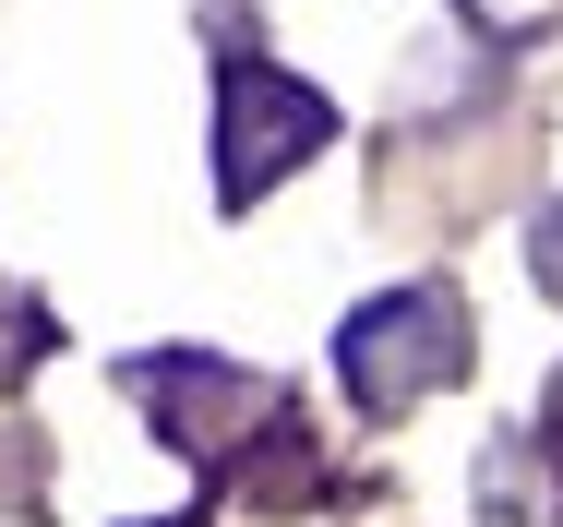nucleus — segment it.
I'll return each instance as SVG.
<instances>
[{
  "mask_svg": "<svg viewBox=\"0 0 563 527\" xmlns=\"http://www.w3.org/2000/svg\"><path fill=\"white\" fill-rule=\"evenodd\" d=\"M455 372H467V300L455 288H384V300H360L336 323V384L372 408V420H408L420 396H444Z\"/></svg>",
  "mask_w": 563,
  "mask_h": 527,
  "instance_id": "obj_1",
  "label": "nucleus"
},
{
  "mask_svg": "<svg viewBox=\"0 0 563 527\" xmlns=\"http://www.w3.org/2000/svg\"><path fill=\"white\" fill-rule=\"evenodd\" d=\"M324 132H336L324 85L276 61H217V205H264L300 156H324Z\"/></svg>",
  "mask_w": 563,
  "mask_h": 527,
  "instance_id": "obj_2",
  "label": "nucleus"
},
{
  "mask_svg": "<svg viewBox=\"0 0 563 527\" xmlns=\"http://www.w3.org/2000/svg\"><path fill=\"white\" fill-rule=\"evenodd\" d=\"M120 384H132V408L156 420V443H180L192 468H228L240 431L276 420V384L240 372V360H217V348H156V360H132Z\"/></svg>",
  "mask_w": 563,
  "mask_h": 527,
  "instance_id": "obj_3",
  "label": "nucleus"
},
{
  "mask_svg": "<svg viewBox=\"0 0 563 527\" xmlns=\"http://www.w3.org/2000/svg\"><path fill=\"white\" fill-rule=\"evenodd\" d=\"M479 527H563V468H552V443L504 431V443L479 455Z\"/></svg>",
  "mask_w": 563,
  "mask_h": 527,
  "instance_id": "obj_4",
  "label": "nucleus"
},
{
  "mask_svg": "<svg viewBox=\"0 0 563 527\" xmlns=\"http://www.w3.org/2000/svg\"><path fill=\"white\" fill-rule=\"evenodd\" d=\"M36 348H48V312H36L24 288H0V384H12V372H24Z\"/></svg>",
  "mask_w": 563,
  "mask_h": 527,
  "instance_id": "obj_5",
  "label": "nucleus"
},
{
  "mask_svg": "<svg viewBox=\"0 0 563 527\" xmlns=\"http://www.w3.org/2000/svg\"><path fill=\"white\" fill-rule=\"evenodd\" d=\"M528 276H540V288H552V300H563V205L540 216V228H528Z\"/></svg>",
  "mask_w": 563,
  "mask_h": 527,
  "instance_id": "obj_6",
  "label": "nucleus"
},
{
  "mask_svg": "<svg viewBox=\"0 0 563 527\" xmlns=\"http://www.w3.org/2000/svg\"><path fill=\"white\" fill-rule=\"evenodd\" d=\"M552 431H563V384H552Z\"/></svg>",
  "mask_w": 563,
  "mask_h": 527,
  "instance_id": "obj_7",
  "label": "nucleus"
}]
</instances>
